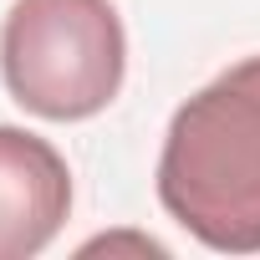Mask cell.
<instances>
[{"instance_id":"cell-3","label":"cell","mask_w":260,"mask_h":260,"mask_svg":"<svg viewBox=\"0 0 260 260\" xmlns=\"http://www.w3.org/2000/svg\"><path fill=\"white\" fill-rule=\"evenodd\" d=\"M72 214V169L67 158L26 133L0 122V260L41 255Z\"/></svg>"},{"instance_id":"cell-1","label":"cell","mask_w":260,"mask_h":260,"mask_svg":"<svg viewBox=\"0 0 260 260\" xmlns=\"http://www.w3.org/2000/svg\"><path fill=\"white\" fill-rule=\"evenodd\" d=\"M158 204L219 255L260 250V56L235 61L169 117Z\"/></svg>"},{"instance_id":"cell-2","label":"cell","mask_w":260,"mask_h":260,"mask_svg":"<svg viewBox=\"0 0 260 260\" xmlns=\"http://www.w3.org/2000/svg\"><path fill=\"white\" fill-rule=\"evenodd\" d=\"M127 72V36L112 0H16L0 26V77L46 122L97 117Z\"/></svg>"}]
</instances>
